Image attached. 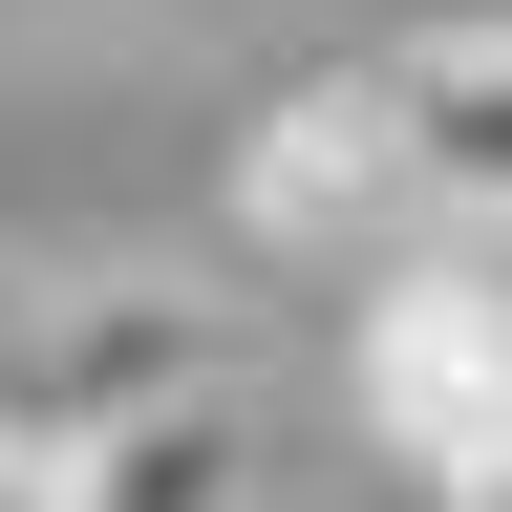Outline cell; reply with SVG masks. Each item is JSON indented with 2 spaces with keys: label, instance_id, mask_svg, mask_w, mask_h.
Segmentation results:
<instances>
[{
  "label": "cell",
  "instance_id": "cell-1",
  "mask_svg": "<svg viewBox=\"0 0 512 512\" xmlns=\"http://www.w3.org/2000/svg\"><path fill=\"white\" fill-rule=\"evenodd\" d=\"M342 406H363V448H384L427 512H512V256H491V235L363 256Z\"/></svg>",
  "mask_w": 512,
  "mask_h": 512
},
{
  "label": "cell",
  "instance_id": "cell-2",
  "mask_svg": "<svg viewBox=\"0 0 512 512\" xmlns=\"http://www.w3.org/2000/svg\"><path fill=\"white\" fill-rule=\"evenodd\" d=\"M235 384V299L214 278H171V256H128V278H22L0 299V470H86L107 427H150V406H214Z\"/></svg>",
  "mask_w": 512,
  "mask_h": 512
},
{
  "label": "cell",
  "instance_id": "cell-3",
  "mask_svg": "<svg viewBox=\"0 0 512 512\" xmlns=\"http://www.w3.org/2000/svg\"><path fill=\"white\" fill-rule=\"evenodd\" d=\"M214 214L256 235V256H384V235H427L406 214V86L384 64H320V86H278L235 128V192Z\"/></svg>",
  "mask_w": 512,
  "mask_h": 512
},
{
  "label": "cell",
  "instance_id": "cell-4",
  "mask_svg": "<svg viewBox=\"0 0 512 512\" xmlns=\"http://www.w3.org/2000/svg\"><path fill=\"white\" fill-rule=\"evenodd\" d=\"M384 86H406V214L512 256V43H470V64H384Z\"/></svg>",
  "mask_w": 512,
  "mask_h": 512
},
{
  "label": "cell",
  "instance_id": "cell-5",
  "mask_svg": "<svg viewBox=\"0 0 512 512\" xmlns=\"http://www.w3.org/2000/svg\"><path fill=\"white\" fill-rule=\"evenodd\" d=\"M22 512H256V406L214 384V406H150V427H107L86 470H43Z\"/></svg>",
  "mask_w": 512,
  "mask_h": 512
},
{
  "label": "cell",
  "instance_id": "cell-6",
  "mask_svg": "<svg viewBox=\"0 0 512 512\" xmlns=\"http://www.w3.org/2000/svg\"><path fill=\"white\" fill-rule=\"evenodd\" d=\"M470 43H512V0H384V64H470Z\"/></svg>",
  "mask_w": 512,
  "mask_h": 512
},
{
  "label": "cell",
  "instance_id": "cell-7",
  "mask_svg": "<svg viewBox=\"0 0 512 512\" xmlns=\"http://www.w3.org/2000/svg\"><path fill=\"white\" fill-rule=\"evenodd\" d=\"M0 512H22V470H0Z\"/></svg>",
  "mask_w": 512,
  "mask_h": 512
}]
</instances>
